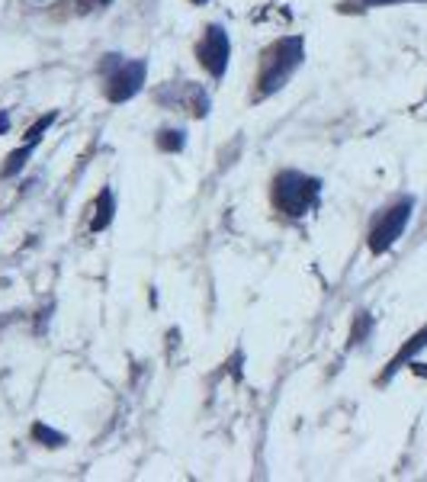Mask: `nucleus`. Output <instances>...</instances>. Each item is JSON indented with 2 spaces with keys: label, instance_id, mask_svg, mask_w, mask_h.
<instances>
[{
  "label": "nucleus",
  "instance_id": "6",
  "mask_svg": "<svg viewBox=\"0 0 427 482\" xmlns=\"http://www.w3.org/2000/svg\"><path fill=\"white\" fill-rule=\"evenodd\" d=\"M421 351H427V325H424V328H418V331H414V335L408 337L405 345L399 347V354H395V357L389 360V367H386V370H382V377H379V383H389V379H392L395 373H399V370H405V367L412 364V360H418V354H421Z\"/></svg>",
  "mask_w": 427,
  "mask_h": 482
},
{
  "label": "nucleus",
  "instance_id": "7",
  "mask_svg": "<svg viewBox=\"0 0 427 482\" xmlns=\"http://www.w3.org/2000/svg\"><path fill=\"white\" fill-rule=\"evenodd\" d=\"M35 145H39V142H26V145H23V148H16V152H10V155H7V165L0 167V177L7 180V177H14V174H20L23 167H26L29 155L35 152Z\"/></svg>",
  "mask_w": 427,
  "mask_h": 482
},
{
  "label": "nucleus",
  "instance_id": "3",
  "mask_svg": "<svg viewBox=\"0 0 427 482\" xmlns=\"http://www.w3.org/2000/svg\"><path fill=\"white\" fill-rule=\"evenodd\" d=\"M412 213H414V200L412 196H402V200H395L392 206H386L376 216V222H372V228H370V238H366L372 255L379 257L392 248L395 241L405 235L408 222H412Z\"/></svg>",
  "mask_w": 427,
  "mask_h": 482
},
{
  "label": "nucleus",
  "instance_id": "12",
  "mask_svg": "<svg viewBox=\"0 0 427 482\" xmlns=\"http://www.w3.org/2000/svg\"><path fill=\"white\" fill-rule=\"evenodd\" d=\"M52 123H55V113H45V116H39V119H35V123H33V129L26 132V142H39L42 132L49 129Z\"/></svg>",
  "mask_w": 427,
  "mask_h": 482
},
{
  "label": "nucleus",
  "instance_id": "14",
  "mask_svg": "<svg viewBox=\"0 0 427 482\" xmlns=\"http://www.w3.org/2000/svg\"><path fill=\"white\" fill-rule=\"evenodd\" d=\"M408 367H412L414 377H424V379H427V364H421V360H412Z\"/></svg>",
  "mask_w": 427,
  "mask_h": 482
},
{
  "label": "nucleus",
  "instance_id": "9",
  "mask_svg": "<svg viewBox=\"0 0 427 482\" xmlns=\"http://www.w3.org/2000/svg\"><path fill=\"white\" fill-rule=\"evenodd\" d=\"M33 437L39 444H45V447H62V444L68 441L65 434H58L55 427H49V425H42V421H35L33 425Z\"/></svg>",
  "mask_w": 427,
  "mask_h": 482
},
{
  "label": "nucleus",
  "instance_id": "10",
  "mask_svg": "<svg viewBox=\"0 0 427 482\" xmlns=\"http://www.w3.org/2000/svg\"><path fill=\"white\" fill-rule=\"evenodd\" d=\"M186 145V132L184 129H164L158 136V148L161 152H180Z\"/></svg>",
  "mask_w": 427,
  "mask_h": 482
},
{
  "label": "nucleus",
  "instance_id": "4",
  "mask_svg": "<svg viewBox=\"0 0 427 482\" xmlns=\"http://www.w3.org/2000/svg\"><path fill=\"white\" fill-rule=\"evenodd\" d=\"M106 75V100L110 104H125L138 90L145 87V75H148V65L145 62H125L119 55H106L104 68Z\"/></svg>",
  "mask_w": 427,
  "mask_h": 482
},
{
  "label": "nucleus",
  "instance_id": "5",
  "mask_svg": "<svg viewBox=\"0 0 427 482\" xmlns=\"http://www.w3.org/2000/svg\"><path fill=\"white\" fill-rule=\"evenodd\" d=\"M196 62H200L203 68L215 77V81H222V77H225L228 62H232V39H228L225 26H219V23L206 26L200 45H196Z\"/></svg>",
  "mask_w": 427,
  "mask_h": 482
},
{
  "label": "nucleus",
  "instance_id": "16",
  "mask_svg": "<svg viewBox=\"0 0 427 482\" xmlns=\"http://www.w3.org/2000/svg\"><path fill=\"white\" fill-rule=\"evenodd\" d=\"M190 4H196V7H203V4H209V0H190Z\"/></svg>",
  "mask_w": 427,
  "mask_h": 482
},
{
  "label": "nucleus",
  "instance_id": "11",
  "mask_svg": "<svg viewBox=\"0 0 427 482\" xmlns=\"http://www.w3.org/2000/svg\"><path fill=\"white\" fill-rule=\"evenodd\" d=\"M372 331V316L370 312H360L357 322H353V331H351V345H363L366 337H370Z\"/></svg>",
  "mask_w": 427,
  "mask_h": 482
},
{
  "label": "nucleus",
  "instance_id": "13",
  "mask_svg": "<svg viewBox=\"0 0 427 482\" xmlns=\"http://www.w3.org/2000/svg\"><path fill=\"white\" fill-rule=\"evenodd\" d=\"M360 4L376 10V7H399V4H427V0H360Z\"/></svg>",
  "mask_w": 427,
  "mask_h": 482
},
{
  "label": "nucleus",
  "instance_id": "2",
  "mask_svg": "<svg viewBox=\"0 0 427 482\" xmlns=\"http://www.w3.org/2000/svg\"><path fill=\"white\" fill-rule=\"evenodd\" d=\"M322 180L309 177L303 171H280L273 177V206L290 219H303L305 213L318 206Z\"/></svg>",
  "mask_w": 427,
  "mask_h": 482
},
{
  "label": "nucleus",
  "instance_id": "8",
  "mask_svg": "<svg viewBox=\"0 0 427 482\" xmlns=\"http://www.w3.org/2000/svg\"><path fill=\"white\" fill-rule=\"evenodd\" d=\"M113 209H116V203H113V190H104L100 193V203H97V216H94V222H90V232H104L113 219Z\"/></svg>",
  "mask_w": 427,
  "mask_h": 482
},
{
  "label": "nucleus",
  "instance_id": "15",
  "mask_svg": "<svg viewBox=\"0 0 427 482\" xmlns=\"http://www.w3.org/2000/svg\"><path fill=\"white\" fill-rule=\"evenodd\" d=\"M7 126H10V119H7V113H0V132H7Z\"/></svg>",
  "mask_w": 427,
  "mask_h": 482
},
{
  "label": "nucleus",
  "instance_id": "1",
  "mask_svg": "<svg viewBox=\"0 0 427 482\" xmlns=\"http://www.w3.org/2000/svg\"><path fill=\"white\" fill-rule=\"evenodd\" d=\"M305 62V39L303 35H290L280 39L263 52L261 58V75H257V100L276 94L280 87H286L296 68Z\"/></svg>",
  "mask_w": 427,
  "mask_h": 482
},
{
  "label": "nucleus",
  "instance_id": "17",
  "mask_svg": "<svg viewBox=\"0 0 427 482\" xmlns=\"http://www.w3.org/2000/svg\"><path fill=\"white\" fill-rule=\"evenodd\" d=\"M100 4H113V0H100Z\"/></svg>",
  "mask_w": 427,
  "mask_h": 482
}]
</instances>
